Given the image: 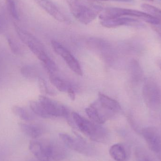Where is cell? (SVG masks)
Wrapping results in <instances>:
<instances>
[{
    "mask_svg": "<svg viewBox=\"0 0 161 161\" xmlns=\"http://www.w3.org/2000/svg\"><path fill=\"white\" fill-rule=\"evenodd\" d=\"M74 17L81 23L88 25L99 16L103 8L84 0H63Z\"/></svg>",
    "mask_w": 161,
    "mask_h": 161,
    "instance_id": "1",
    "label": "cell"
},
{
    "mask_svg": "<svg viewBox=\"0 0 161 161\" xmlns=\"http://www.w3.org/2000/svg\"><path fill=\"white\" fill-rule=\"evenodd\" d=\"M123 17L138 18L146 22L155 25H158L160 24V22L158 19L148 13L129 8L118 7L107 8H103L99 16L100 20Z\"/></svg>",
    "mask_w": 161,
    "mask_h": 161,
    "instance_id": "2",
    "label": "cell"
},
{
    "mask_svg": "<svg viewBox=\"0 0 161 161\" xmlns=\"http://www.w3.org/2000/svg\"><path fill=\"white\" fill-rule=\"evenodd\" d=\"M72 116L77 128L85 136L94 142H107L108 135L105 129L85 119L77 113H73Z\"/></svg>",
    "mask_w": 161,
    "mask_h": 161,
    "instance_id": "3",
    "label": "cell"
},
{
    "mask_svg": "<svg viewBox=\"0 0 161 161\" xmlns=\"http://www.w3.org/2000/svg\"><path fill=\"white\" fill-rule=\"evenodd\" d=\"M142 96L147 107L152 111L161 109V87L154 78L145 79L142 87Z\"/></svg>",
    "mask_w": 161,
    "mask_h": 161,
    "instance_id": "4",
    "label": "cell"
},
{
    "mask_svg": "<svg viewBox=\"0 0 161 161\" xmlns=\"http://www.w3.org/2000/svg\"><path fill=\"white\" fill-rule=\"evenodd\" d=\"M59 137L63 143L70 149L87 156L94 155L95 149L92 146L80 136L74 138L66 133H59Z\"/></svg>",
    "mask_w": 161,
    "mask_h": 161,
    "instance_id": "5",
    "label": "cell"
},
{
    "mask_svg": "<svg viewBox=\"0 0 161 161\" xmlns=\"http://www.w3.org/2000/svg\"><path fill=\"white\" fill-rule=\"evenodd\" d=\"M15 29L21 40L26 44L32 53L38 58L46 53L43 44L31 33L22 29L18 25H15Z\"/></svg>",
    "mask_w": 161,
    "mask_h": 161,
    "instance_id": "6",
    "label": "cell"
},
{
    "mask_svg": "<svg viewBox=\"0 0 161 161\" xmlns=\"http://www.w3.org/2000/svg\"><path fill=\"white\" fill-rule=\"evenodd\" d=\"M43 145L45 157L49 160L61 161L67 158L68 152L64 144L57 141H50L43 143Z\"/></svg>",
    "mask_w": 161,
    "mask_h": 161,
    "instance_id": "7",
    "label": "cell"
},
{
    "mask_svg": "<svg viewBox=\"0 0 161 161\" xmlns=\"http://www.w3.org/2000/svg\"><path fill=\"white\" fill-rule=\"evenodd\" d=\"M52 45L53 49L56 53L63 58L71 69L78 75H82V70L77 59L62 44L55 41H52Z\"/></svg>",
    "mask_w": 161,
    "mask_h": 161,
    "instance_id": "8",
    "label": "cell"
},
{
    "mask_svg": "<svg viewBox=\"0 0 161 161\" xmlns=\"http://www.w3.org/2000/svg\"><path fill=\"white\" fill-rule=\"evenodd\" d=\"M37 4L50 16L60 22L69 23L70 18L56 4L51 0H34Z\"/></svg>",
    "mask_w": 161,
    "mask_h": 161,
    "instance_id": "9",
    "label": "cell"
},
{
    "mask_svg": "<svg viewBox=\"0 0 161 161\" xmlns=\"http://www.w3.org/2000/svg\"><path fill=\"white\" fill-rule=\"evenodd\" d=\"M39 101L50 117H67L69 116V110L63 105L44 96L40 97Z\"/></svg>",
    "mask_w": 161,
    "mask_h": 161,
    "instance_id": "10",
    "label": "cell"
},
{
    "mask_svg": "<svg viewBox=\"0 0 161 161\" xmlns=\"http://www.w3.org/2000/svg\"><path fill=\"white\" fill-rule=\"evenodd\" d=\"M142 134L150 149L158 156L161 153V134L154 127H147L142 130Z\"/></svg>",
    "mask_w": 161,
    "mask_h": 161,
    "instance_id": "11",
    "label": "cell"
},
{
    "mask_svg": "<svg viewBox=\"0 0 161 161\" xmlns=\"http://www.w3.org/2000/svg\"><path fill=\"white\" fill-rule=\"evenodd\" d=\"M101 25L107 28H116L121 26H142L143 24L134 18L129 17H120L100 21Z\"/></svg>",
    "mask_w": 161,
    "mask_h": 161,
    "instance_id": "12",
    "label": "cell"
},
{
    "mask_svg": "<svg viewBox=\"0 0 161 161\" xmlns=\"http://www.w3.org/2000/svg\"><path fill=\"white\" fill-rule=\"evenodd\" d=\"M109 154L116 161H127L129 156L127 147L121 143L112 146L109 149Z\"/></svg>",
    "mask_w": 161,
    "mask_h": 161,
    "instance_id": "13",
    "label": "cell"
},
{
    "mask_svg": "<svg viewBox=\"0 0 161 161\" xmlns=\"http://www.w3.org/2000/svg\"><path fill=\"white\" fill-rule=\"evenodd\" d=\"M19 126L25 135L33 139L39 138L44 132L43 127L38 124L21 123Z\"/></svg>",
    "mask_w": 161,
    "mask_h": 161,
    "instance_id": "14",
    "label": "cell"
},
{
    "mask_svg": "<svg viewBox=\"0 0 161 161\" xmlns=\"http://www.w3.org/2000/svg\"><path fill=\"white\" fill-rule=\"evenodd\" d=\"M99 101L103 108L111 111L113 113H118L121 110V107L116 100L104 94L99 93Z\"/></svg>",
    "mask_w": 161,
    "mask_h": 161,
    "instance_id": "15",
    "label": "cell"
},
{
    "mask_svg": "<svg viewBox=\"0 0 161 161\" xmlns=\"http://www.w3.org/2000/svg\"><path fill=\"white\" fill-rule=\"evenodd\" d=\"M29 150L40 161L49 160L44 154L43 143L37 141H31L29 143Z\"/></svg>",
    "mask_w": 161,
    "mask_h": 161,
    "instance_id": "16",
    "label": "cell"
},
{
    "mask_svg": "<svg viewBox=\"0 0 161 161\" xmlns=\"http://www.w3.org/2000/svg\"><path fill=\"white\" fill-rule=\"evenodd\" d=\"M12 111L16 116L24 121L29 122L35 119V114L34 112L24 107L14 106L12 108Z\"/></svg>",
    "mask_w": 161,
    "mask_h": 161,
    "instance_id": "17",
    "label": "cell"
},
{
    "mask_svg": "<svg viewBox=\"0 0 161 161\" xmlns=\"http://www.w3.org/2000/svg\"><path fill=\"white\" fill-rule=\"evenodd\" d=\"M130 71L132 80L135 83H140L143 79V71L140 63L136 60H133L130 64Z\"/></svg>",
    "mask_w": 161,
    "mask_h": 161,
    "instance_id": "18",
    "label": "cell"
},
{
    "mask_svg": "<svg viewBox=\"0 0 161 161\" xmlns=\"http://www.w3.org/2000/svg\"><path fill=\"white\" fill-rule=\"evenodd\" d=\"M85 112L92 121L97 125L104 124L106 121V117L98 111L97 108L93 106L86 108Z\"/></svg>",
    "mask_w": 161,
    "mask_h": 161,
    "instance_id": "19",
    "label": "cell"
},
{
    "mask_svg": "<svg viewBox=\"0 0 161 161\" xmlns=\"http://www.w3.org/2000/svg\"><path fill=\"white\" fill-rule=\"evenodd\" d=\"M50 79L52 84L60 92H68L69 89L72 88L71 86L67 82L53 74L50 75Z\"/></svg>",
    "mask_w": 161,
    "mask_h": 161,
    "instance_id": "20",
    "label": "cell"
},
{
    "mask_svg": "<svg viewBox=\"0 0 161 161\" xmlns=\"http://www.w3.org/2000/svg\"><path fill=\"white\" fill-rule=\"evenodd\" d=\"M31 110L36 115H38L42 118H50L42 105L39 101H32L30 103Z\"/></svg>",
    "mask_w": 161,
    "mask_h": 161,
    "instance_id": "21",
    "label": "cell"
},
{
    "mask_svg": "<svg viewBox=\"0 0 161 161\" xmlns=\"http://www.w3.org/2000/svg\"><path fill=\"white\" fill-rule=\"evenodd\" d=\"M21 73L27 79H34L37 77L38 73L36 68L31 65H25L21 69Z\"/></svg>",
    "mask_w": 161,
    "mask_h": 161,
    "instance_id": "22",
    "label": "cell"
},
{
    "mask_svg": "<svg viewBox=\"0 0 161 161\" xmlns=\"http://www.w3.org/2000/svg\"><path fill=\"white\" fill-rule=\"evenodd\" d=\"M7 7L8 12L12 17L16 19H19V12L17 7L16 0H5Z\"/></svg>",
    "mask_w": 161,
    "mask_h": 161,
    "instance_id": "23",
    "label": "cell"
},
{
    "mask_svg": "<svg viewBox=\"0 0 161 161\" xmlns=\"http://www.w3.org/2000/svg\"><path fill=\"white\" fill-rule=\"evenodd\" d=\"M7 42L10 50L13 53L16 55H19L21 53V48L20 45L17 40L11 37L8 36L7 37Z\"/></svg>",
    "mask_w": 161,
    "mask_h": 161,
    "instance_id": "24",
    "label": "cell"
},
{
    "mask_svg": "<svg viewBox=\"0 0 161 161\" xmlns=\"http://www.w3.org/2000/svg\"><path fill=\"white\" fill-rule=\"evenodd\" d=\"M8 24L6 18L4 14L0 11V34L5 32L7 27Z\"/></svg>",
    "mask_w": 161,
    "mask_h": 161,
    "instance_id": "25",
    "label": "cell"
},
{
    "mask_svg": "<svg viewBox=\"0 0 161 161\" xmlns=\"http://www.w3.org/2000/svg\"><path fill=\"white\" fill-rule=\"evenodd\" d=\"M68 93L70 99L72 100H74L75 99V93L74 91L73 90L72 88H71L70 89H69Z\"/></svg>",
    "mask_w": 161,
    "mask_h": 161,
    "instance_id": "26",
    "label": "cell"
},
{
    "mask_svg": "<svg viewBox=\"0 0 161 161\" xmlns=\"http://www.w3.org/2000/svg\"><path fill=\"white\" fill-rule=\"evenodd\" d=\"M101 1H111L115 2H124V3H131L132 0H101Z\"/></svg>",
    "mask_w": 161,
    "mask_h": 161,
    "instance_id": "27",
    "label": "cell"
},
{
    "mask_svg": "<svg viewBox=\"0 0 161 161\" xmlns=\"http://www.w3.org/2000/svg\"><path fill=\"white\" fill-rule=\"evenodd\" d=\"M158 65L159 68H160L161 71V60L159 61L158 63Z\"/></svg>",
    "mask_w": 161,
    "mask_h": 161,
    "instance_id": "28",
    "label": "cell"
},
{
    "mask_svg": "<svg viewBox=\"0 0 161 161\" xmlns=\"http://www.w3.org/2000/svg\"><path fill=\"white\" fill-rule=\"evenodd\" d=\"M158 157L159 159L161 161V154H160L159 155H158Z\"/></svg>",
    "mask_w": 161,
    "mask_h": 161,
    "instance_id": "29",
    "label": "cell"
},
{
    "mask_svg": "<svg viewBox=\"0 0 161 161\" xmlns=\"http://www.w3.org/2000/svg\"><path fill=\"white\" fill-rule=\"evenodd\" d=\"M147 1H153V0H147Z\"/></svg>",
    "mask_w": 161,
    "mask_h": 161,
    "instance_id": "30",
    "label": "cell"
},
{
    "mask_svg": "<svg viewBox=\"0 0 161 161\" xmlns=\"http://www.w3.org/2000/svg\"><path fill=\"white\" fill-rule=\"evenodd\" d=\"M50 161L49 160H46V161Z\"/></svg>",
    "mask_w": 161,
    "mask_h": 161,
    "instance_id": "31",
    "label": "cell"
},
{
    "mask_svg": "<svg viewBox=\"0 0 161 161\" xmlns=\"http://www.w3.org/2000/svg\"><path fill=\"white\" fill-rule=\"evenodd\" d=\"M160 36H161V34H160Z\"/></svg>",
    "mask_w": 161,
    "mask_h": 161,
    "instance_id": "32",
    "label": "cell"
}]
</instances>
